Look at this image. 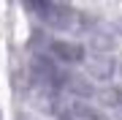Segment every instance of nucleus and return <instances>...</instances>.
I'll list each match as a JSON object with an SVG mask.
<instances>
[{"instance_id": "obj_3", "label": "nucleus", "mask_w": 122, "mask_h": 120, "mask_svg": "<svg viewBox=\"0 0 122 120\" xmlns=\"http://www.w3.org/2000/svg\"><path fill=\"white\" fill-rule=\"evenodd\" d=\"M71 120H103L98 115V112H92V109H84V107H76V115L71 117Z\"/></svg>"}, {"instance_id": "obj_1", "label": "nucleus", "mask_w": 122, "mask_h": 120, "mask_svg": "<svg viewBox=\"0 0 122 120\" xmlns=\"http://www.w3.org/2000/svg\"><path fill=\"white\" fill-rule=\"evenodd\" d=\"M33 14H38L41 22L49 25V27H71L73 22L71 19H76V14L68 8V6H57V3H33L27 6Z\"/></svg>"}, {"instance_id": "obj_2", "label": "nucleus", "mask_w": 122, "mask_h": 120, "mask_svg": "<svg viewBox=\"0 0 122 120\" xmlns=\"http://www.w3.org/2000/svg\"><path fill=\"white\" fill-rule=\"evenodd\" d=\"M49 49H52V55H54L57 60H62V63H79V60H84V49L79 46V44L52 41V44H49Z\"/></svg>"}]
</instances>
